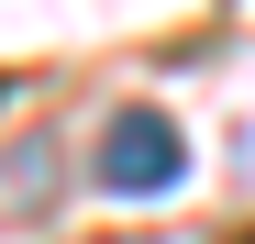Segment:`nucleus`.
<instances>
[{
    "instance_id": "f257e3e1",
    "label": "nucleus",
    "mask_w": 255,
    "mask_h": 244,
    "mask_svg": "<svg viewBox=\"0 0 255 244\" xmlns=\"http://www.w3.org/2000/svg\"><path fill=\"white\" fill-rule=\"evenodd\" d=\"M89 178L122 189V200H155V189H178L189 178V133L166 111H111L100 122V155H89Z\"/></svg>"
}]
</instances>
